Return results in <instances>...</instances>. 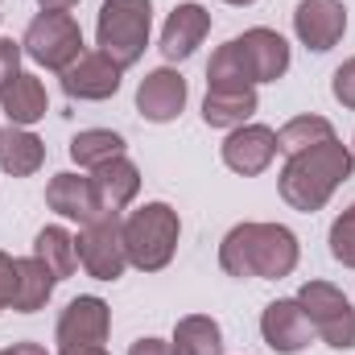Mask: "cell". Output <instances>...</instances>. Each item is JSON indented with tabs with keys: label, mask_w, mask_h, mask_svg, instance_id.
I'll return each instance as SVG.
<instances>
[{
	"label": "cell",
	"mask_w": 355,
	"mask_h": 355,
	"mask_svg": "<svg viewBox=\"0 0 355 355\" xmlns=\"http://www.w3.org/2000/svg\"><path fill=\"white\" fill-rule=\"evenodd\" d=\"M297 236L285 223H240L223 236L219 244V268L227 277H261V281H281L297 268Z\"/></svg>",
	"instance_id": "6da1fadb"
},
{
	"label": "cell",
	"mask_w": 355,
	"mask_h": 355,
	"mask_svg": "<svg viewBox=\"0 0 355 355\" xmlns=\"http://www.w3.org/2000/svg\"><path fill=\"white\" fill-rule=\"evenodd\" d=\"M352 170H355V153L339 141V137H331V141H322V145H314V149H306V153L285 157V170L277 178V186H281V198H285L293 211L314 215V211H322V207L331 202V194L352 178Z\"/></svg>",
	"instance_id": "7a4b0ae2"
},
{
	"label": "cell",
	"mask_w": 355,
	"mask_h": 355,
	"mask_svg": "<svg viewBox=\"0 0 355 355\" xmlns=\"http://www.w3.org/2000/svg\"><path fill=\"white\" fill-rule=\"evenodd\" d=\"M120 232H124L128 265L141 268V272H162L178 252L182 223H178V211L170 202H145L124 219Z\"/></svg>",
	"instance_id": "3957f363"
},
{
	"label": "cell",
	"mask_w": 355,
	"mask_h": 355,
	"mask_svg": "<svg viewBox=\"0 0 355 355\" xmlns=\"http://www.w3.org/2000/svg\"><path fill=\"white\" fill-rule=\"evenodd\" d=\"M153 29V4L149 0H103L95 21V46L107 54L120 71L137 67Z\"/></svg>",
	"instance_id": "277c9868"
},
{
	"label": "cell",
	"mask_w": 355,
	"mask_h": 355,
	"mask_svg": "<svg viewBox=\"0 0 355 355\" xmlns=\"http://www.w3.org/2000/svg\"><path fill=\"white\" fill-rule=\"evenodd\" d=\"M21 50L46 67V71H67L83 58V29L71 12H37L21 37Z\"/></svg>",
	"instance_id": "5b68a950"
},
{
	"label": "cell",
	"mask_w": 355,
	"mask_h": 355,
	"mask_svg": "<svg viewBox=\"0 0 355 355\" xmlns=\"http://www.w3.org/2000/svg\"><path fill=\"white\" fill-rule=\"evenodd\" d=\"M297 306L306 310L314 335L327 347H335V352L355 347V306L343 297V289H335L331 281H306L297 289Z\"/></svg>",
	"instance_id": "8992f818"
},
{
	"label": "cell",
	"mask_w": 355,
	"mask_h": 355,
	"mask_svg": "<svg viewBox=\"0 0 355 355\" xmlns=\"http://www.w3.org/2000/svg\"><path fill=\"white\" fill-rule=\"evenodd\" d=\"M120 215L103 211L91 223H83V232L75 236V252L87 277L95 281H120L128 268V252H124V232H120Z\"/></svg>",
	"instance_id": "52a82bcc"
},
{
	"label": "cell",
	"mask_w": 355,
	"mask_h": 355,
	"mask_svg": "<svg viewBox=\"0 0 355 355\" xmlns=\"http://www.w3.org/2000/svg\"><path fill=\"white\" fill-rule=\"evenodd\" d=\"M232 50H236V62H240V71L252 87L257 83H277L289 71V42L277 29L257 25V29L232 37Z\"/></svg>",
	"instance_id": "ba28073f"
},
{
	"label": "cell",
	"mask_w": 355,
	"mask_h": 355,
	"mask_svg": "<svg viewBox=\"0 0 355 355\" xmlns=\"http://www.w3.org/2000/svg\"><path fill=\"white\" fill-rule=\"evenodd\" d=\"M112 331V310L103 297L95 293H83L75 297L62 314H58V327H54V339H58V352L67 347H103Z\"/></svg>",
	"instance_id": "9c48e42d"
},
{
	"label": "cell",
	"mask_w": 355,
	"mask_h": 355,
	"mask_svg": "<svg viewBox=\"0 0 355 355\" xmlns=\"http://www.w3.org/2000/svg\"><path fill=\"white\" fill-rule=\"evenodd\" d=\"M293 33L314 54L335 50L343 42V33H347V8H343V0H302L293 8Z\"/></svg>",
	"instance_id": "30bf717a"
},
{
	"label": "cell",
	"mask_w": 355,
	"mask_h": 355,
	"mask_svg": "<svg viewBox=\"0 0 355 355\" xmlns=\"http://www.w3.org/2000/svg\"><path fill=\"white\" fill-rule=\"evenodd\" d=\"M261 335L277 355H297L310 347L314 339V327L306 318V310L297 306V297H277L268 302L265 314H261Z\"/></svg>",
	"instance_id": "8fae6325"
},
{
	"label": "cell",
	"mask_w": 355,
	"mask_h": 355,
	"mask_svg": "<svg viewBox=\"0 0 355 355\" xmlns=\"http://www.w3.org/2000/svg\"><path fill=\"white\" fill-rule=\"evenodd\" d=\"M277 157V132L265 124H244V128H232L227 141H223V166L240 178H257L265 174Z\"/></svg>",
	"instance_id": "7c38bea8"
},
{
	"label": "cell",
	"mask_w": 355,
	"mask_h": 355,
	"mask_svg": "<svg viewBox=\"0 0 355 355\" xmlns=\"http://www.w3.org/2000/svg\"><path fill=\"white\" fill-rule=\"evenodd\" d=\"M120 75H124V71H120L107 54L83 50V58H79L75 67L62 71V91H67L71 99L99 103V99H112V95L120 91Z\"/></svg>",
	"instance_id": "4fadbf2b"
},
{
	"label": "cell",
	"mask_w": 355,
	"mask_h": 355,
	"mask_svg": "<svg viewBox=\"0 0 355 355\" xmlns=\"http://www.w3.org/2000/svg\"><path fill=\"white\" fill-rule=\"evenodd\" d=\"M186 107V79L178 75L174 67H157L141 79L137 87V112L153 124H170L182 116Z\"/></svg>",
	"instance_id": "5bb4252c"
},
{
	"label": "cell",
	"mask_w": 355,
	"mask_h": 355,
	"mask_svg": "<svg viewBox=\"0 0 355 355\" xmlns=\"http://www.w3.org/2000/svg\"><path fill=\"white\" fill-rule=\"evenodd\" d=\"M207 33H211V12L202 4H194V0L178 4L166 17V25H162V54H166V62H186L202 46Z\"/></svg>",
	"instance_id": "9a60e30c"
},
{
	"label": "cell",
	"mask_w": 355,
	"mask_h": 355,
	"mask_svg": "<svg viewBox=\"0 0 355 355\" xmlns=\"http://www.w3.org/2000/svg\"><path fill=\"white\" fill-rule=\"evenodd\" d=\"M46 202H50V211H58L62 219H75V223H91L95 215H103L99 194L87 174H54L46 186Z\"/></svg>",
	"instance_id": "2e32d148"
},
{
	"label": "cell",
	"mask_w": 355,
	"mask_h": 355,
	"mask_svg": "<svg viewBox=\"0 0 355 355\" xmlns=\"http://www.w3.org/2000/svg\"><path fill=\"white\" fill-rule=\"evenodd\" d=\"M0 112H4L8 124H17V128H29V124L46 120L50 95H46V87H42V79L29 75V71L12 75V79L0 87Z\"/></svg>",
	"instance_id": "e0dca14e"
},
{
	"label": "cell",
	"mask_w": 355,
	"mask_h": 355,
	"mask_svg": "<svg viewBox=\"0 0 355 355\" xmlns=\"http://www.w3.org/2000/svg\"><path fill=\"white\" fill-rule=\"evenodd\" d=\"M257 116V87H207L202 99V120L207 128H244Z\"/></svg>",
	"instance_id": "ac0fdd59"
},
{
	"label": "cell",
	"mask_w": 355,
	"mask_h": 355,
	"mask_svg": "<svg viewBox=\"0 0 355 355\" xmlns=\"http://www.w3.org/2000/svg\"><path fill=\"white\" fill-rule=\"evenodd\" d=\"M91 186H95V194H99V207L120 215V211L137 198V190H141V170H137L128 157H112L107 166L91 170Z\"/></svg>",
	"instance_id": "d6986e66"
},
{
	"label": "cell",
	"mask_w": 355,
	"mask_h": 355,
	"mask_svg": "<svg viewBox=\"0 0 355 355\" xmlns=\"http://www.w3.org/2000/svg\"><path fill=\"white\" fill-rule=\"evenodd\" d=\"M42 162H46L42 137H33L29 128H17V124H8V128L0 132V170H4L8 178L37 174Z\"/></svg>",
	"instance_id": "ffe728a7"
},
{
	"label": "cell",
	"mask_w": 355,
	"mask_h": 355,
	"mask_svg": "<svg viewBox=\"0 0 355 355\" xmlns=\"http://www.w3.org/2000/svg\"><path fill=\"white\" fill-rule=\"evenodd\" d=\"M58 277L42 265L37 257H21L17 261V289H12V310L17 314H37L50 297H54Z\"/></svg>",
	"instance_id": "44dd1931"
},
{
	"label": "cell",
	"mask_w": 355,
	"mask_h": 355,
	"mask_svg": "<svg viewBox=\"0 0 355 355\" xmlns=\"http://www.w3.org/2000/svg\"><path fill=\"white\" fill-rule=\"evenodd\" d=\"M170 347L174 355H223V331L211 314H186L178 318Z\"/></svg>",
	"instance_id": "7402d4cb"
},
{
	"label": "cell",
	"mask_w": 355,
	"mask_h": 355,
	"mask_svg": "<svg viewBox=\"0 0 355 355\" xmlns=\"http://www.w3.org/2000/svg\"><path fill=\"white\" fill-rule=\"evenodd\" d=\"M112 157H124V137L120 132H112V128H83V132H75L71 162L79 170H99Z\"/></svg>",
	"instance_id": "603a6c76"
},
{
	"label": "cell",
	"mask_w": 355,
	"mask_h": 355,
	"mask_svg": "<svg viewBox=\"0 0 355 355\" xmlns=\"http://www.w3.org/2000/svg\"><path fill=\"white\" fill-rule=\"evenodd\" d=\"M33 257L42 261V265L50 268L58 281H67L75 265H79V252H75V236L67 232V227H42L37 232V240H33Z\"/></svg>",
	"instance_id": "cb8c5ba5"
},
{
	"label": "cell",
	"mask_w": 355,
	"mask_h": 355,
	"mask_svg": "<svg viewBox=\"0 0 355 355\" xmlns=\"http://www.w3.org/2000/svg\"><path fill=\"white\" fill-rule=\"evenodd\" d=\"M331 137H335V128H331L327 116H293V120L277 132V149H281L285 157H293V153H306V149H314V145H322V141H331Z\"/></svg>",
	"instance_id": "d4e9b609"
},
{
	"label": "cell",
	"mask_w": 355,
	"mask_h": 355,
	"mask_svg": "<svg viewBox=\"0 0 355 355\" xmlns=\"http://www.w3.org/2000/svg\"><path fill=\"white\" fill-rule=\"evenodd\" d=\"M331 257L339 265L355 268V202L331 223Z\"/></svg>",
	"instance_id": "484cf974"
},
{
	"label": "cell",
	"mask_w": 355,
	"mask_h": 355,
	"mask_svg": "<svg viewBox=\"0 0 355 355\" xmlns=\"http://www.w3.org/2000/svg\"><path fill=\"white\" fill-rule=\"evenodd\" d=\"M331 95H335L343 107H352L355 112V58H347V62L331 75Z\"/></svg>",
	"instance_id": "4316f807"
},
{
	"label": "cell",
	"mask_w": 355,
	"mask_h": 355,
	"mask_svg": "<svg viewBox=\"0 0 355 355\" xmlns=\"http://www.w3.org/2000/svg\"><path fill=\"white\" fill-rule=\"evenodd\" d=\"M21 42H12V37H0V87L12 79V75H21Z\"/></svg>",
	"instance_id": "83f0119b"
},
{
	"label": "cell",
	"mask_w": 355,
	"mask_h": 355,
	"mask_svg": "<svg viewBox=\"0 0 355 355\" xmlns=\"http://www.w3.org/2000/svg\"><path fill=\"white\" fill-rule=\"evenodd\" d=\"M12 289H17V261L0 252V314L12 310Z\"/></svg>",
	"instance_id": "f1b7e54d"
},
{
	"label": "cell",
	"mask_w": 355,
	"mask_h": 355,
	"mask_svg": "<svg viewBox=\"0 0 355 355\" xmlns=\"http://www.w3.org/2000/svg\"><path fill=\"white\" fill-rule=\"evenodd\" d=\"M128 355H174V347H170L166 339H137Z\"/></svg>",
	"instance_id": "f546056e"
},
{
	"label": "cell",
	"mask_w": 355,
	"mask_h": 355,
	"mask_svg": "<svg viewBox=\"0 0 355 355\" xmlns=\"http://www.w3.org/2000/svg\"><path fill=\"white\" fill-rule=\"evenodd\" d=\"M0 355H46L42 343H12V347H4Z\"/></svg>",
	"instance_id": "4dcf8cb0"
},
{
	"label": "cell",
	"mask_w": 355,
	"mask_h": 355,
	"mask_svg": "<svg viewBox=\"0 0 355 355\" xmlns=\"http://www.w3.org/2000/svg\"><path fill=\"white\" fill-rule=\"evenodd\" d=\"M42 4V12H71L79 0H37Z\"/></svg>",
	"instance_id": "1f68e13d"
},
{
	"label": "cell",
	"mask_w": 355,
	"mask_h": 355,
	"mask_svg": "<svg viewBox=\"0 0 355 355\" xmlns=\"http://www.w3.org/2000/svg\"><path fill=\"white\" fill-rule=\"evenodd\" d=\"M58 355H107L103 347H67V352H58Z\"/></svg>",
	"instance_id": "d6a6232c"
},
{
	"label": "cell",
	"mask_w": 355,
	"mask_h": 355,
	"mask_svg": "<svg viewBox=\"0 0 355 355\" xmlns=\"http://www.w3.org/2000/svg\"><path fill=\"white\" fill-rule=\"evenodd\" d=\"M223 4H236V8H244V4H257V0H223Z\"/></svg>",
	"instance_id": "836d02e7"
},
{
	"label": "cell",
	"mask_w": 355,
	"mask_h": 355,
	"mask_svg": "<svg viewBox=\"0 0 355 355\" xmlns=\"http://www.w3.org/2000/svg\"><path fill=\"white\" fill-rule=\"evenodd\" d=\"M352 153H355V141H352Z\"/></svg>",
	"instance_id": "e575fe53"
}]
</instances>
